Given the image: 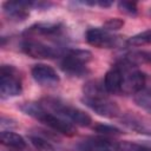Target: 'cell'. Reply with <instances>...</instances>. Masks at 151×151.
Returning <instances> with one entry per match:
<instances>
[{
	"instance_id": "6da1fadb",
	"label": "cell",
	"mask_w": 151,
	"mask_h": 151,
	"mask_svg": "<svg viewBox=\"0 0 151 151\" xmlns=\"http://www.w3.org/2000/svg\"><path fill=\"white\" fill-rule=\"evenodd\" d=\"M20 110L35 118L37 120L41 122L42 124H45L46 126L51 127L52 130L66 134V136H72L74 134V126L72 123H70L68 120L54 114L53 112L46 110L41 104L38 103H25L20 106Z\"/></svg>"
},
{
	"instance_id": "7a4b0ae2",
	"label": "cell",
	"mask_w": 151,
	"mask_h": 151,
	"mask_svg": "<svg viewBox=\"0 0 151 151\" xmlns=\"http://www.w3.org/2000/svg\"><path fill=\"white\" fill-rule=\"evenodd\" d=\"M45 109L53 112L54 114L68 120L70 123L78 126H88L92 122L91 117L84 112L83 110L65 104L58 99H46L44 104H41Z\"/></svg>"
},
{
	"instance_id": "3957f363",
	"label": "cell",
	"mask_w": 151,
	"mask_h": 151,
	"mask_svg": "<svg viewBox=\"0 0 151 151\" xmlns=\"http://www.w3.org/2000/svg\"><path fill=\"white\" fill-rule=\"evenodd\" d=\"M91 59L92 53L87 50H70L64 54L60 66L70 74H83Z\"/></svg>"
},
{
	"instance_id": "277c9868",
	"label": "cell",
	"mask_w": 151,
	"mask_h": 151,
	"mask_svg": "<svg viewBox=\"0 0 151 151\" xmlns=\"http://www.w3.org/2000/svg\"><path fill=\"white\" fill-rule=\"evenodd\" d=\"M22 86L19 78L15 76V68L13 66H1L0 79V94L2 99L17 97L21 93Z\"/></svg>"
},
{
	"instance_id": "5b68a950",
	"label": "cell",
	"mask_w": 151,
	"mask_h": 151,
	"mask_svg": "<svg viewBox=\"0 0 151 151\" xmlns=\"http://www.w3.org/2000/svg\"><path fill=\"white\" fill-rule=\"evenodd\" d=\"M81 101L101 117L114 118L120 114V110L118 105L114 101L110 100L107 94L99 97H83Z\"/></svg>"
},
{
	"instance_id": "8992f818",
	"label": "cell",
	"mask_w": 151,
	"mask_h": 151,
	"mask_svg": "<svg viewBox=\"0 0 151 151\" xmlns=\"http://www.w3.org/2000/svg\"><path fill=\"white\" fill-rule=\"evenodd\" d=\"M86 41L99 48H113L122 44V37L111 34L109 31L104 28H90L86 32Z\"/></svg>"
},
{
	"instance_id": "52a82bcc",
	"label": "cell",
	"mask_w": 151,
	"mask_h": 151,
	"mask_svg": "<svg viewBox=\"0 0 151 151\" xmlns=\"http://www.w3.org/2000/svg\"><path fill=\"white\" fill-rule=\"evenodd\" d=\"M120 70L123 71V83H122L120 92L126 94H137L140 91H143L146 81V77L143 72L133 68H125V70L120 68Z\"/></svg>"
},
{
	"instance_id": "ba28073f",
	"label": "cell",
	"mask_w": 151,
	"mask_h": 151,
	"mask_svg": "<svg viewBox=\"0 0 151 151\" xmlns=\"http://www.w3.org/2000/svg\"><path fill=\"white\" fill-rule=\"evenodd\" d=\"M21 50L28 57L35 59H53L60 55V51L46 44L34 40H26L21 44Z\"/></svg>"
},
{
	"instance_id": "9c48e42d",
	"label": "cell",
	"mask_w": 151,
	"mask_h": 151,
	"mask_svg": "<svg viewBox=\"0 0 151 151\" xmlns=\"http://www.w3.org/2000/svg\"><path fill=\"white\" fill-rule=\"evenodd\" d=\"M32 77L40 85H54L60 80L57 71L46 64L34 65L32 68Z\"/></svg>"
},
{
	"instance_id": "30bf717a",
	"label": "cell",
	"mask_w": 151,
	"mask_h": 151,
	"mask_svg": "<svg viewBox=\"0 0 151 151\" xmlns=\"http://www.w3.org/2000/svg\"><path fill=\"white\" fill-rule=\"evenodd\" d=\"M149 63L151 64V52L145 51H133L129 52L124 57H122L120 61L117 64L120 68H133L140 64Z\"/></svg>"
},
{
	"instance_id": "8fae6325",
	"label": "cell",
	"mask_w": 151,
	"mask_h": 151,
	"mask_svg": "<svg viewBox=\"0 0 151 151\" xmlns=\"http://www.w3.org/2000/svg\"><path fill=\"white\" fill-rule=\"evenodd\" d=\"M78 147L80 151H113L117 145L106 138L92 137L83 140Z\"/></svg>"
},
{
	"instance_id": "7c38bea8",
	"label": "cell",
	"mask_w": 151,
	"mask_h": 151,
	"mask_svg": "<svg viewBox=\"0 0 151 151\" xmlns=\"http://www.w3.org/2000/svg\"><path fill=\"white\" fill-rule=\"evenodd\" d=\"M33 5L32 1H7L4 4V9L12 19L24 20L28 15L27 9Z\"/></svg>"
},
{
	"instance_id": "4fadbf2b",
	"label": "cell",
	"mask_w": 151,
	"mask_h": 151,
	"mask_svg": "<svg viewBox=\"0 0 151 151\" xmlns=\"http://www.w3.org/2000/svg\"><path fill=\"white\" fill-rule=\"evenodd\" d=\"M122 83H123V71L118 66H114L106 72L103 84L107 93H118L122 90Z\"/></svg>"
},
{
	"instance_id": "5bb4252c",
	"label": "cell",
	"mask_w": 151,
	"mask_h": 151,
	"mask_svg": "<svg viewBox=\"0 0 151 151\" xmlns=\"http://www.w3.org/2000/svg\"><path fill=\"white\" fill-rule=\"evenodd\" d=\"M1 143L6 146H9V147H13V149H18V150H21V149H25L26 147V142L25 139L15 133V132H12V131H1Z\"/></svg>"
},
{
	"instance_id": "9a60e30c",
	"label": "cell",
	"mask_w": 151,
	"mask_h": 151,
	"mask_svg": "<svg viewBox=\"0 0 151 151\" xmlns=\"http://www.w3.org/2000/svg\"><path fill=\"white\" fill-rule=\"evenodd\" d=\"M27 32L44 34V35L59 34L61 32V25L60 24H52V22H39V24L31 26Z\"/></svg>"
},
{
	"instance_id": "2e32d148",
	"label": "cell",
	"mask_w": 151,
	"mask_h": 151,
	"mask_svg": "<svg viewBox=\"0 0 151 151\" xmlns=\"http://www.w3.org/2000/svg\"><path fill=\"white\" fill-rule=\"evenodd\" d=\"M124 125L127 126L129 129L137 131L138 133H143V134H151V126L147 123H144L140 119L133 118V117H126L123 119Z\"/></svg>"
},
{
	"instance_id": "e0dca14e",
	"label": "cell",
	"mask_w": 151,
	"mask_h": 151,
	"mask_svg": "<svg viewBox=\"0 0 151 151\" xmlns=\"http://www.w3.org/2000/svg\"><path fill=\"white\" fill-rule=\"evenodd\" d=\"M126 42L131 46H143L151 44V29H146L130 37Z\"/></svg>"
},
{
	"instance_id": "ac0fdd59",
	"label": "cell",
	"mask_w": 151,
	"mask_h": 151,
	"mask_svg": "<svg viewBox=\"0 0 151 151\" xmlns=\"http://www.w3.org/2000/svg\"><path fill=\"white\" fill-rule=\"evenodd\" d=\"M134 101L139 107L151 113V90H147V91L143 90L139 93H137L134 97Z\"/></svg>"
},
{
	"instance_id": "d6986e66",
	"label": "cell",
	"mask_w": 151,
	"mask_h": 151,
	"mask_svg": "<svg viewBox=\"0 0 151 151\" xmlns=\"http://www.w3.org/2000/svg\"><path fill=\"white\" fill-rule=\"evenodd\" d=\"M29 140L32 143V145L38 150V151H57L54 149V146L46 139L38 137V136H31Z\"/></svg>"
},
{
	"instance_id": "ffe728a7",
	"label": "cell",
	"mask_w": 151,
	"mask_h": 151,
	"mask_svg": "<svg viewBox=\"0 0 151 151\" xmlns=\"http://www.w3.org/2000/svg\"><path fill=\"white\" fill-rule=\"evenodd\" d=\"M93 130L98 133H101V134H120L122 133V131L118 127L106 125V124H98L93 127Z\"/></svg>"
},
{
	"instance_id": "44dd1931",
	"label": "cell",
	"mask_w": 151,
	"mask_h": 151,
	"mask_svg": "<svg viewBox=\"0 0 151 151\" xmlns=\"http://www.w3.org/2000/svg\"><path fill=\"white\" fill-rule=\"evenodd\" d=\"M123 26H124V21L122 19H119V18H111L107 21L104 22L103 28L110 32V31H117V29L122 28Z\"/></svg>"
},
{
	"instance_id": "7402d4cb",
	"label": "cell",
	"mask_w": 151,
	"mask_h": 151,
	"mask_svg": "<svg viewBox=\"0 0 151 151\" xmlns=\"http://www.w3.org/2000/svg\"><path fill=\"white\" fill-rule=\"evenodd\" d=\"M118 8H119L122 12H124V13H126V14H130V15L137 13V5H136V2H131V1H120V2H118Z\"/></svg>"
},
{
	"instance_id": "603a6c76",
	"label": "cell",
	"mask_w": 151,
	"mask_h": 151,
	"mask_svg": "<svg viewBox=\"0 0 151 151\" xmlns=\"http://www.w3.org/2000/svg\"><path fill=\"white\" fill-rule=\"evenodd\" d=\"M120 151H151L150 147L137 145V144H130V143H123L118 145Z\"/></svg>"
},
{
	"instance_id": "cb8c5ba5",
	"label": "cell",
	"mask_w": 151,
	"mask_h": 151,
	"mask_svg": "<svg viewBox=\"0 0 151 151\" xmlns=\"http://www.w3.org/2000/svg\"><path fill=\"white\" fill-rule=\"evenodd\" d=\"M97 5L100 6V7H110V6H111V1L100 0V1H97Z\"/></svg>"
}]
</instances>
